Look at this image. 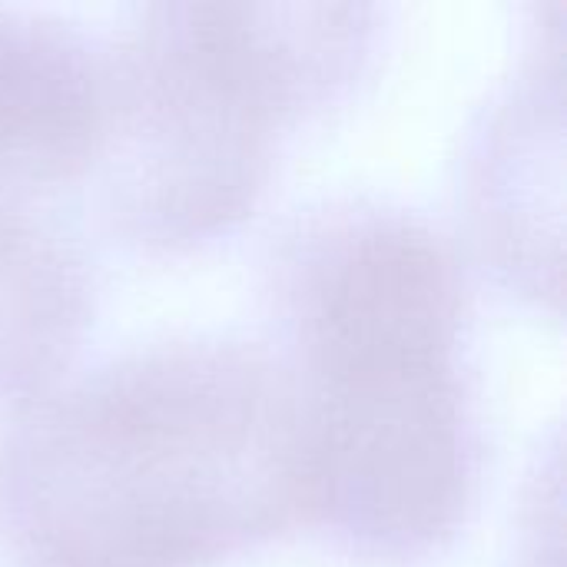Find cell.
<instances>
[{
    "label": "cell",
    "instance_id": "cell-6",
    "mask_svg": "<svg viewBox=\"0 0 567 567\" xmlns=\"http://www.w3.org/2000/svg\"><path fill=\"white\" fill-rule=\"evenodd\" d=\"M93 272L80 246L20 199H0V405L56 385L93 322Z\"/></svg>",
    "mask_w": 567,
    "mask_h": 567
},
{
    "label": "cell",
    "instance_id": "cell-5",
    "mask_svg": "<svg viewBox=\"0 0 567 567\" xmlns=\"http://www.w3.org/2000/svg\"><path fill=\"white\" fill-rule=\"evenodd\" d=\"M100 106V43L60 13L0 7V199L86 176Z\"/></svg>",
    "mask_w": 567,
    "mask_h": 567
},
{
    "label": "cell",
    "instance_id": "cell-4",
    "mask_svg": "<svg viewBox=\"0 0 567 567\" xmlns=\"http://www.w3.org/2000/svg\"><path fill=\"white\" fill-rule=\"evenodd\" d=\"M565 3L542 10L515 76L485 106L465 156L475 243L538 306H561Z\"/></svg>",
    "mask_w": 567,
    "mask_h": 567
},
{
    "label": "cell",
    "instance_id": "cell-1",
    "mask_svg": "<svg viewBox=\"0 0 567 567\" xmlns=\"http://www.w3.org/2000/svg\"><path fill=\"white\" fill-rule=\"evenodd\" d=\"M266 299L299 409L306 525L365 565L439 555L482 458L455 246L409 206L322 199L272 239Z\"/></svg>",
    "mask_w": 567,
    "mask_h": 567
},
{
    "label": "cell",
    "instance_id": "cell-7",
    "mask_svg": "<svg viewBox=\"0 0 567 567\" xmlns=\"http://www.w3.org/2000/svg\"><path fill=\"white\" fill-rule=\"evenodd\" d=\"M518 567H561V538L525 535V551Z\"/></svg>",
    "mask_w": 567,
    "mask_h": 567
},
{
    "label": "cell",
    "instance_id": "cell-2",
    "mask_svg": "<svg viewBox=\"0 0 567 567\" xmlns=\"http://www.w3.org/2000/svg\"><path fill=\"white\" fill-rule=\"evenodd\" d=\"M292 525L302 432L269 346L156 339L0 422V542L20 567H209Z\"/></svg>",
    "mask_w": 567,
    "mask_h": 567
},
{
    "label": "cell",
    "instance_id": "cell-3",
    "mask_svg": "<svg viewBox=\"0 0 567 567\" xmlns=\"http://www.w3.org/2000/svg\"><path fill=\"white\" fill-rule=\"evenodd\" d=\"M375 3H143L100 43L86 176L106 226L153 252L229 233L266 196L282 140L362 80Z\"/></svg>",
    "mask_w": 567,
    "mask_h": 567
}]
</instances>
